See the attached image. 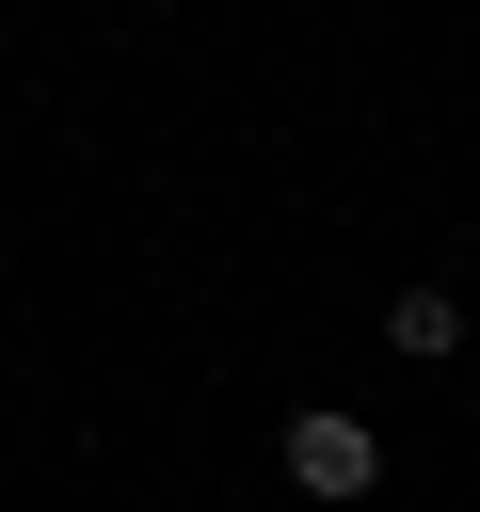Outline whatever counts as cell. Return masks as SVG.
Wrapping results in <instances>:
<instances>
[{
	"instance_id": "2",
	"label": "cell",
	"mask_w": 480,
	"mask_h": 512,
	"mask_svg": "<svg viewBox=\"0 0 480 512\" xmlns=\"http://www.w3.org/2000/svg\"><path fill=\"white\" fill-rule=\"evenodd\" d=\"M384 336H400V352H448V336H464V304H448V288H400V304H384Z\"/></svg>"
},
{
	"instance_id": "1",
	"label": "cell",
	"mask_w": 480,
	"mask_h": 512,
	"mask_svg": "<svg viewBox=\"0 0 480 512\" xmlns=\"http://www.w3.org/2000/svg\"><path fill=\"white\" fill-rule=\"evenodd\" d=\"M288 480H304V496H368V480H384V432L320 400V416H288Z\"/></svg>"
}]
</instances>
